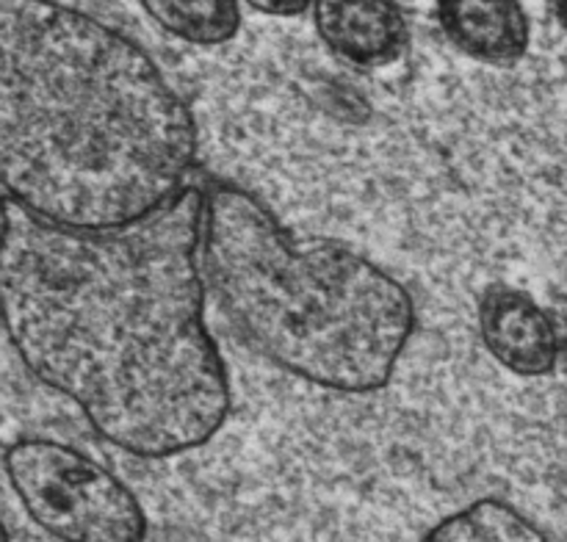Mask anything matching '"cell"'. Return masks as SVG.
Returning <instances> with one entry per match:
<instances>
[{"label": "cell", "instance_id": "cell-1", "mask_svg": "<svg viewBox=\"0 0 567 542\" xmlns=\"http://www.w3.org/2000/svg\"><path fill=\"white\" fill-rule=\"evenodd\" d=\"M203 188L109 232L42 225L0 205V324L37 382L138 459L203 448L233 407L205 321Z\"/></svg>", "mask_w": 567, "mask_h": 542}, {"label": "cell", "instance_id": "cell-2", "mask_svg": "<svg viewBox=\"0 0 567 542\" xmlns=\"http://www.w3.org/2000/svg\"><path fill=\"white\" fill-rule=\"evenodd\" d=\"M197 122L153 55L81 9L0 3V194L78 232L150 219L188 186Z\"/></svg>", "mask_w": 567, "mask_h": 542}, {"label": "cell", "instance_id": "cell-3", "mask_svg": "<svg viewBox=\"0 0 567 542\" xmlns=\"http://www.w3.org/2000/svg\"><path fill=\"white\" fill-rule=\"evenodd\" d=\"M203 197V274L244 341L324 390H382L419 321L408 288L347 243H299L236 183H210Z\"/></svg>", "mask_w": 567, "mask_h": 542}, {"label": "cell", "instance_id": "cell-4", "mask_svg": "<svg viewBox=\"0 0 567 542\" xmlns=\"http://www.w3.org/2000/svg\"><path fill=\"white\" fill-rule=\"evenodd\" d=\"M3 473L20 507L59 542H147L136 492L105 465L53 437H20L3 451Z\"/></svg>", "mask_w": 567, "mask_h": 542}, {"label": "cell", "instance_id": "cell-5", "mask_svg": "<svg viewBox=\"0 0 567 542\" xmlns=\"http://www.w3.org/2000/svg\"><path fill=\"white\" fill-rule=\"evenodd\" d=\"M480 337L487 354L509 374L540 379L559 365V330L551 313L529 293L509 285H491L476 308Z\"/></svg>", "mask_w": 567, "mask_h": 542}, {"label": "cell", "instance_id": "cell-6", "mask_svg": "<svg viewBox=\"0 0 567 542\" xmlns=\"http://www.w3.org/2000/svg\"><path fill=\"white\" fill-rule=\"evenodd\" d=\"M321 42L360 70L388 66L410 48V25L399 3H310Z\"/></svg>", "mask_w": 567, "mask_h": 542}, {"label": "cell", "instance_id": "cell-7", "mask_svg": "<svg viewBox=\"0 0 567 542\" xmlns=\"http://www.w3.org/2000/svg\"><path fill=\"white\" fill-rule=\"evenodd\" d=\"M435 17L454 48L485 64L509 66L529 50V17L509 0H446L435 6Z\"/></svg>", "mask_w": 567, "mask_h": 542}, {"label": "cell", "instance_id": "cell-8", "mask_svg": "<svg viewBox=\"0 0 567 542\" xmlns=\"http://www.w3.org/2000/svg\"><path fill=\"white\" fill-rule=\"evenodd\" d=\"M421 542H551L526 514L502 498H476L437 520Z\"/></svg>", "mask_w": 567, "mask_h": 542}, {"label": "cell", "instance_id": "cell-9", "mask_svg": "<svg viewBox=\"0 0 567 542\" xmlns=\"http://www.w3.org/2000/svg\"><path fill=\"white\" fill-rule=\"evenodd\" d=\"M142 11L169 37L199 48H216L241 31V6L230 0H150Z\"/></svg>", "mask_w": 567, "mask_h": 542}, {"label": "cell", "instance_id": "cell-10", "mask_svg": "<svg viewBox=\"0 0 567 542\" xmlns=\"http://www.w3.org/2000/svg\"><path fill=\"white\" fill-rule=\"evenodd\" d=\"M249 9L260 11V14H271V17H302L310 11V3L299 0V3H249Z\"/></svg>", "mask_w": 567, "mask_h": 542}, {"label": "cell", "instance_id": "cell-11", "mask_svg": "<svg viewBox=\"0 0 567 542\" xmlns=\"http://www.w3.org/2000/svg\"><path fill=\"white\" fill-rule=\"evenodd\" d=\"M0 542H11L9 525H6V520H3V518H0Z\"/></svg>", "mask_w": 567, "mask_h": 542}]
</instances>
